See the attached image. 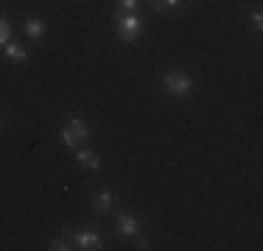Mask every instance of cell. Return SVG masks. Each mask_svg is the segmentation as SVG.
Masks as SVG:
<instances>
[{
	"label": "cell",
	"instance_id": "11",
	"mask_svg": "<svg viewBox=\"0 0 263 251\" xmlns=\"http://www.w3.org/2000/svg\"><path fill=\"white\" fill-rule=\"evenodd\" d=\"M185 0H154V11H165V9H177Z\"/></svg>",
	"mask_w": 263,
	"mask_h": 251
},
{
	"label": "cell",
	"instance_id": "16",
	"mask_svg": "<svg viewBox=\"0 0 263 251\" xmlns=\"http://www.w3.org/2000/svg\"><path fill=\"white\" fill-rule=\"evenodd\" d=\"M137 248H140V251L148 248V240H146V237H137Z\"/></svg>",
	"mask_w": 263,
	"mask_h": 251
},
{
	"label": "cell",
	"instance_id": "5",
	"mask_svg": "<svg viewBox=\"0 0 263 251\" xmlns=\"http://www.w3.org/2000/svg\"><path fill=\"white\" fill-rule=\"evenodd\" d=\"M112 206H115V196H112V190H101L92 196V210L96 212H112Z\"/></svg>",
	"mask_w": 263,
	"mask_h": 251
},
{
	"label": "cell",
	"instance_id": "6",
	"mask_svg": "<svg viewBox=\"0 0 263 251\" xmlns=\"http://www.w3.org/2000/svg\"><path fill=\"white\" fill-rule=\"evenodd\" d=\"M23 28H26V34L31 36V39H42V36H45V31H48V25L42 23V20H36V17H31V20L23 23Z\"/></svg>",
	"mask_w": 263,
	"mask_h": 251
},
{
	"label": "cell",
	"instance_id": "13",
	"mask_svg": "<svg viewBox=\"0 0 263 251\" xmlns=\"http://www.w3.org/2000/svg\"><path fill=\"white\" fill-rule=\"evenodd\" d=\"M59 140H62V145H67V148H73V145H76V137H73V131L70 129H67V126H65V129H62V137H59Z\"/></svg>",
	"mask_w": 263,
	"mask_h": 251
},
{
	"label": "cell",
	"instance_id": "9",
	"mask_svg": "<svg viewBox=\"0 0 263 251\" xmlns=\"http://www.w3.org/2000/svg\"><path fill=\"white\" fill-rule=\"evenodd\" d=\"M3 53L9 56V59H14V61H26L28 59V53H26V48H20V45H3Z\"/></svg>",
	"mask_w": 263,
	"mask_h": 251
},
{
	"label": "cell",
	"instance_id": "12",
	"mask_svg": "<svg viewBox=\"0 0 263 251\" xmlns=\"http://www.w3.org/2000/svg\"><path fill=\"white\" fill-rule=\"evenodd\" d=\"M9 39H11V25L0 17V45H9Z\"/></svg>",
	"mask_w": 263,
	"mask_h": 251
},
{
	"label": "cell",
	"instance_id": "10",
	"mask_svg": "<svg viewBox=\"0 0 263 251\" xmlns=\"http://www.w3.org/2000/svg\"><path fill=\"white\" fill-rule=\"evenodd\" d=\"M51 251H67V248H73L70 246V235L65 232V237H56V240H51V246H48Z\"/></svg>",
	"mask_w": 263,
	"mask_h": 251
},
{
	"label": "cell",
	"instance_id": "2",
	"mask_svg": "<svg viewBox=\"0 0 263 251\" xmlns=\"http://www.w3.org/2000/svg\"><path fill=\"white\" fill-rule=\"evenodd\" d=\"M140 34H143V20L135 14V11H129L126 17H118V36H121L123 42L140 39Z\"/></svg>",
	"mask_w": 263,
	"mask_h": 251
},
{
	"label": "cell",
	"instance_id": "15",
	"mask_svg": "<svg viewBox=\"0 0 263 251\" xmlns=\"http://www.w3.org/2000/svg\"><path fill=\"white\" fill-rule=\"evenodd\" d=\"M252 25H255V28H263V14H260V11H255V14H252Z\"/></svg>",
	"mask_w": 263,
	"mask_h": 251
},
{
	"label": "cell",
	"instance_id": "8",
	"mask_svg": "<svg viewBox=\"0 0 263 251\" xmlns=\"http://www.w3.org/2000/svg\"><path fill=\"white\" fill-rule=\"evenodd\" d=\"M67 129L73 131L76 140H90V129H87V123L79 120V117H70V120H67Z\"/></svg>",
	"mask_w": 263,
	"mask_h": 251
},
{
	"label": "cell",
	"instance_id": "14",
	"mask_svg": "<svg viewBox=\"0 0 263 251\" xmlns=\"http://www.w3.org/2000/svg\"><path fill=\"white\" fill-rule=\"evenodd\" d=\"M118 6H121L123 11H137V6H140V0H118Z\"/></svg>",
	"mask_w": 263,
	"mask_h": 251
},
{
	"label": "cell",
	"instance_id": "7",
	"mask_svg": "<svg viewBox=\"0 0 263 251\" xmlns=\"http://www.w3.org/2000/svg\"><path fill=\"white\" fill-rule=\"evenodd\" d=\"M79 165L81 168H87V171H98V168H101V159H98L96 154H92V151H79Z\"/></svg>",
	"mask_w": 263,
	"mask_h": 251
},
{
	"label": "cell",
	"instance_id": "4",
	"mask_svg": "<svg viewBox=\"0 0 263 251\" xmlns=\"http://www.w3.org/2000/svg\"><path fill=\"white\" fill-rule=\"evenodd\" d=\"M115 223H118V232L126 235V237H137V235H140V223H137V218H132V215H118Z\"/></svg>",
	"mask_w": 263,
	"mask_h": 251
},
{
	"label": "cell",
	"instance_id": "1",
	"mask_svg": "<svg viewBox=\"0 0 263 251\" xmlns=\"http://www.w3.org/2000/svg\"><path fill=\"white\" fill-rule=\"evenodd\" d=\"M162 87H165V92H168V95H174V98H187V95H191V90H193V81L187 78L185 73L171 70V73L162 75Z\"/></svg>",
	"mask_w": 263,
	"mask_h": 251
},
{
	"label": "cell",
	"instance_id": "3",
	"mask_svg": "<svg viewBox=\"0 0 263 251\" xmlns=\"http://www.w3.org/2000/svg\"><path fill=\"white\" fill-rule=\"evenodd\" d=\"M73 243H76V248H84V251H98L101 248V237H98L96 232H79V235L73 237Z\"/></svg>",
	"mask_w": 263,
	"mask_h": 251
}]
</instances>
